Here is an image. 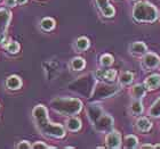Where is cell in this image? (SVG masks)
<instances>
[{
  "label": "cell",
  "instance_id": "6da1fadb",
  "mask_svg": "<svg viewBox=\"0 0 160 149\" xmlns=\"http://www.w3.org/2000/svg\"><path fill=\"white\" fill-rule=\"evenodd\" d=\"M34 123L42 136L55 138V139H62L65 137L67 131L62 124L53 123L48 117V109L43 105H37L32 110Z\"/></svg>",
  "mask_w": 160,
  "mask_h": 149
},
{
  "label": "cell",
  "instance_id": "7a4b0ae2",
  "mask_svg": "<svg viewBox=\"0 0 160 149\" xmlns=\"http://www.w3.org/2000/svg\"><path fill=\"white\" fill-rule=\"evenodd\" d=\"M54 110L64 116H74L82 110V101L79 98L71 97H56L50 101Z\"/></svg>",
  "mask_w": 160,
  "mask_h": 149
},
{
  "label": "cell",
  "instance_id": "3957f363",
  "mask_svg": "<svg viewBox=\"0 0 160 149\" xmlns=\"http://www.w3.org/2000/svg\"><path fill=\"white\" fill-rule=\"evenodd\" d=\"M133 18L138 23H153L159 20V13L154 5L148 1L135 3L133 8Z\"/></svg>",
  "mask_w": 160,
  "mask_h": 149
},
{
  "label": "cell",
  "instance_id": "277c9868",
  "mask_svg": "<svg viewBox=\"0 0 160 149\" xmlns=\"http://www.w3.org/2000/svg\"><path fill=\"white\" fill-rule=\"evenodd\" d=\"M119 91V86L116 84H110V82H103L101 81L94 86L92 98L94 99H105L114 96Z\"/></svg>",
  "mask_w": 160,
  "mask_h": 149
},
{
  "label": "cell",
  "instance_id": "5b68a950",
  "mask_svg": "<svg viewBox=\"0 0 160 149\" xmlns=\"http://www.w3.org/2000/svg\"><path fill=\"white\" fill-rule=\"evenodd\" d=\"M113 124H114L113 117L111 115H109V114H105V113H104L103 115L101 116L100 119H97L93 125H94V128H95V130L98 131V132L108 133L113 129Z\"/></svg>",
  "mask_w": 160,
  "mask_h": 149
},
{
  "label": "cell",
  "instance_id": "8992f818",
  "mask_svg": "<svg viewBox=\"0 0 160 149\" xmlns=\"http://www.w3.org/2000/svg\"><path fill=\"white\" fill-rule=\"evenodd\" d=\"M12 21V13L6 8H0V43H2L6 38V31Z\"/></svg>",
  "mask_w": 160,
  "mask_h": 149
},
{
  "label": "cell",
  "instance_id": "52a82bcc",
  "mask_svg": "<svg viewBox=\"0 0 160 149\" xmlns=\"http://www.w3.org/2000/svg\"><path fill=\"white\" fill-rule=\"evenodd\" d=\"M105 145L108 148L111 149H119L122 146V138L119 131L117 130H111L110 132H108L105 137Z\"/></svg>",
  "mask_w": 160,
  "mask_h": 149
},
{
  "label": "cell",
  "instance_id": "ba28073f",
  "mask_svg": "<svg viewBox=\"0 0 160 149\" xmlns=\"http://www.w3.org/2000/svg\"><path fill=\"white\" fill-rule=\"evenodd\" d=\"M142 64L145 70H153L160 65V57L156 53H147L143 55Z\"/></svg>",
  "mask_w": 160,
  "mask_h": 149
},
{
  "label": "cell",
  "instance_id": "9c48e42d",
  "mask_svg": "<svg viewBox=\"0 0 160 149\" xmlns=\"http://www.w3.org/2000/svg\"><path fill=\"white\" fill-rule=\"evenodd\" d=\"M117 71L116 70H97L95 72V77L98 81L103 82H114V80L117 79Z\"/></svg>",
  "mask_w": 160,
  "mask_h": 149
},
{
  "label": "cell",
  "instance_id": "30bf717a",
  "mask_svg": "<svg viewBox=\"0 0 160 149\" xmlns=\"http://www.w3.org/2000/svg\"><path fill=\"white\" fill-rule=\"evenodd\" d=\"M103 114H104L103 108L100 105H97V104H90V105L87 106V116H88L89 121L92 122V124H94V123L96 122L97 119H100Z\"/></svg>",
  "mask_w": 160,
  "mask_h": 149
},
{
  "label": "cell",
  "instance_id": "8fae6325",
  "mask_svg": "<svg viewBox=\"0 0 160 149\" xmlns=\"http://www.w3.org/2000/svg\"><path fill=\"white\" fill-rule=\"evenodd\" d=\"M128 50L132 55L135 56H143L144 54H147L148 47L143 41H136V42L130 43L128 47Z\"/></svg>",
  "mask_w": 160,
  "mask_h": 149
},
{
  "label": "cell",
  "instance_id": "7c38bea8",
  "mask_svg": "<svg viewBox=\"0 0 160 149\" xmlns=\"http://www.w3.org/2000/svg\"><path fill=\"white\" fill-rule=\"evenodd\" d=\"M144 86L150 91H154L158 88H160V74L154 73L149 75L144 81Z\"/></svg>",
  "mask_w": 160,
  "mask_h": 149
},
{
  "label": "cell",
  "instance_id": "4fadbf2b",
  "mask_svg": "<svg viewBox=\"0 0 160 149\" xmlns=\"http://www.w3.org/2000/svg\"><path fill=\"white\" fill-rule=\"evenodd\" d=\"M147 88H145V86L144 84H135V86L130 89V96H132V98H134V99H142V98H144L145 97V95H147Z\"/></svg>",
  "mask_w": 160,
  "mask_h": 149
},
{
  "label": "cell",
  "instance_id": "5bb4252c",
  "mask_svg": "<svg viewBox=\"0 0 160 149\" xmlns=\"http://www.w3.org/2000/svg\"><path fill=\"white\" fill-rule=\"evenodd\" d=\"M22 80L20 76L17 75H10L6 79V86L9 90H18L22 88Z\"/></svg>",
  "mask_w": 160,
  "mask_h": 149
},
{
  "label": "cell",
  "instance_id": "9a60e30c",
  "mask_svg": "<svg viewBox=\"0 0 160 149\" xmlns=\"http://www.w3.org/2000/svg\"><path fill=\"white\" fill-rule=\"evenodd\" d=\"M152 124H153V123L151 122L148 117H144V116L140 117V119L136 121V128L141 132H149V131L152 129Z\"/></svg>",
  "mask_w": 160,
  "mask_h": 149
},
{
  "label": "cell",
  "instance_id": "2e32d148",
  "mask_svg": "<svg viewBox=\"0 0 160 149\" xmlns=\"http://www.w3.org/2000/svg\"><path fill=\"white\" fill-rule=\"evenodd\" d=\"M67 129L71 132H78L81 129V121L76 116H70V119H68L67 121Z\"/></svg>",
  "mask_w": 160,
  "mask_h": 149
},
{
  "label": "cell",
  "instance_id": "e0dca14e",
  "mask_svg": "<svg viewBox=\"0 0 160 149\" xmlns=\"http://www.w3.org/2000/svg\"><path fill=\"white\" fill-rule=\"evenodd\" d=\"M134 80H135V75H134V73L129 72V71L122 72L119 76V83L121 86H129Z\"/></svg>",
  "mask_w": 160,
  "mask_h": 149
},
{
  "label": "cell",
  "instance_id": "ac0fdd59",
  "mask_svg": "<svg viewBox=\"0 0 160 149\" xmlns=\"http://www.w3.org/2000/svg\"><path fill=\"white\" fill-rule=\"evenodd\" d=\"M55 25H56L55 20L52 18V17H45V18H42L41 22H40V27H41L43 31H46V32H49V31L54 30Z\"/></svg>",
  "mask_w": 160,
  "mask_h": 149
},
{
  "label": "cell",
  "instance_id": "d6986e66",
  "mask_svg": "<svg viewBox=\"0 0 160 149\" xmlns=\"http://www.w3.org/2000/svg\"><path fill=\"white\" fill-rule=\"evenodd\" d=\"M90 47V41L86 37H80L76 40V48L79 51H85Z\"/></svg>",
  "mask_w": 160,
  "mask_h": 149
},
{
  "label": "cell",
  "instance_id": "ffe728a7",
  "mask_svg": "<svg viewBox=\"0 0 160 149\" xmlns=\"http://www.w3.org/2000/svg\"><path fill=\"white\" fill-rule=\"evenodd\" d=\"M86 67V62L81 57H74L71 60V68L73 71H82Z\"/></svg>",
  "mask_w": 160,
  "mask_h": 149
},
{
  "label": "cell",
  "instance_id": "44dd1931",
  "mask_svg": "<svg viewBox=\"0 0 160 149\" xmlns=\"http://www.w3.org/2000/svg\"><path fill=\"white\" fill-rule=\"evenodd\" d=\"M129 109H130V113L134 114V115H141L144 110L143 103H142L140 99H135V101L130 105Z\"/></svg>",
  "mask_w": 160,
  "mask_h": 149
},
{
  "label": "cell",
  "instance_id": "7402d4cb",
  "mask_svg": "<svg viewBox=\"0 0 160 149\" xmlns=\"http://www.w3.org/2000/svg\"><path fill=\"white\" fill-rule=\"evenodd\" d=\"M148 113H149V116H151V117H154V119L160 117V97L151 105Z\"/></svg>",
  "mask_w": 160,
  "mask_h": 149
},
{
  "label": "cell",
  "instance_id": "603a6c76",
  "mask_svg": "<svg viewBox=\"0 0 160 149\" xmlns=\"http://www.w3.org/2000/svg\"><path fill=\"white\" fill-rule=\"evenodd\" d=\"M125 148H137L138 147V139L133 134H129L125 138V142H123Z\"/></svg>",
  "mask_w": 160,
  "mask_h": 149
},
{
  "label": "cell",
  "instance_id": "cb8c5ba5",
  "mask_svg": "<svg viewBox=\"0 0 160 149\" xmlns=\"http://www.w3.org/2000/svg\"><path fill=\"white\" fill-rule=\"evenodd\" d=\"M100 63L103 67H109L114 63V58L110 54H104L100 58Z\"/></svg>",
  "mask_w": 160,
  "mask_h": 149
},
{
  "label": "cell",
  "instance_id": "d4e9b609",
  "mask_svg": "<svg viewBox=\"0 0 160 149\" xmlns=\"http://www.w3.org/2000/svg\"><path fill=\"white\" fill-rule=\"evenodd\" d=\"M5 49H6L9 54H13L14 55V54H17L18 51H20L21 46L17 41H9V42L5 46Z\"/></svg>",
  "mask_w": 160,
  "mask_h": 149
},
{
  "label": "cell",
  "instance_id": "484cf974",
  "mask_svg": "<svg viewBox=\"0 0 160 149\" xmlns=\"http://www.w3.org/2000/svg\"><path fill=\"white\" fill-rule=\"evenodd\" d=\"M101 13H102V15L104 17H113L114 14H116V9H114V7L110 3L108 7H105L104 9L101 10Z\"/></svg>",
  "mask_w": 160,
  "mask_h": 149
},
{
  "label": "cell",
  "instance_id": "4316f807",
  "mask_svg": "<svg viewBox=\"0 0 160 149\" xmlns=\"http://www.w3.org/2000/svg\"><path fill=\"white\" fill-rule=\"evenodd\" d=\"M32 148L33 149H50V148H55V147L49 146V145L45 143L43 141H36V142L32 145Z\"/></svg>",
  "mask_w": 160,
  "mask_h": 149
},
{
  "label": "cell",
  "instance_id": "83f0119b",
  "mask_svg": "<svg viewBox=\"0 0 160 149\" xmlns=\"http://www.w3.org/2000/svg\"><path fill=\"white\" fill-rule=\"evenodd\" d=\"M17 148L18 149H31L32 148V145H31L29 141L27 140H22L20 142L17 143Z\"/></svg>",
  "mask_w": 160,
  "mask_h": 149
},
{
  "label": "cell",
  "instance_id": "f1b7e54d",
  "mask_svg": "<svg viewBox=\"0 0 160 149\" xmlns=\"http://www.w3.org/2000/svg\"><path fill=\"white\" fill-rule=\"evenodd\" d=\"M96 1V5H97V8L100 9V12L102 9H104L105 7H108L109 5H110V2H109V0H95Z\"/></svg>",
  "mask_w": 160,
  "mask_h": 149
},
{
  "label": "cell",
  "instance_id": "f546056e",
  "mask_svg": "<svg viewBox=\"0 0 160 149\" xmlns=\"http://www.w3.org/2000/svg\"><path fill=\"white\" fill-rule=\"evenodd\" d=\"M17 5V0H5V6L7 7H15Z\"/></svg>",
  "mask_w": 160,
  "mask_h": 149
},
{
  "label": "cell",
  "instance_id": "4dcf8cb0",
  "mask_svg": "<svg viewBox=\"0 0 160 149\" xmlns=\"http://www.w3.org/2000/svg\"><path fill=\"white\" fill-rule=\"evenodd\" d=\"M141 148H154L153 145H151V143H147V145H142Z\"/></svg>",
  "mask_w": 160,
  "mask_h": 149
},
{
  "label": "cell",
  "instance_id": "1f68e13d",
  "mask_svg": "<svg viewBox=\"0 0 160 149\" xmlns=\"http://www.w3.org/2000/svg\"><path fill=\"white\" fill-rule=\"evenodd\" d=\"M28 0H17V3L18 5H24V3H27Z\"/></svg>",
  "mask_w": 160,
  "mask_h": 149
},
{
  "label": "cell",
  "instance_id": "d6a6232c",
  "mask_svg": "<svg viewBox=\"0 0 160 149\" xmlns=\"http://www.w3.org/2000/svg\"><path fill=\"white\" fill-rule=\"evenodd\" d=\"M154 148H160V143H157V145H154Z\"/></svg>",
  "mask_w": 160,
  "mask_h": 149
},
{
  "label": "cell",
  "instance_id": "836d02e7",
  "mask_svg": "<svg viewBox=\"0 0 160 149\" xmlns=\"http://www.w3.org/2000/svg\"><path fill=\"white\" fill-rule=\"evenodd\" d=\"M159 21H160V14H159Z\"/></svg>",
  "mask_w": 160,
  "mask_h": 149
}]
</instances>
